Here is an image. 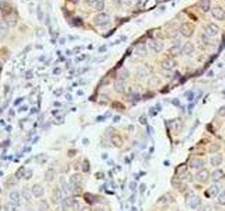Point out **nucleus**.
Wrapping results in <instances>:
<instances>
[{"instance_id": "f257e3e1", "label": "nucleus", "mask_w": 225, "mask_h": 211, "mask_svg": "<svg viewBox=\"0 0 225 211\" xmlns=\"http://www.w3.org/2000/svg\"><path fill=\"white\" fill-rule=\"evenodd\" d=\"M93 23L97 27H107L110 23V15L106 14V13H99L95 19H93Z\"/></svg>"}, {"instance_id": "f03ea898", "label": "nucleus", "mask_w": 225, "mask_h": 211, "mask_svg": "<svg viewBox=\"0 0 225 211\" xmlns=\"http://www.w3.org/2000/svg\"><path fill=\"white\" fill-rule=\"evenodd\" d=\"M65 193L62 191V189L59 186H55L54 189H52V203L54 204H59V203H62V200L65 199Z\"/></svg>"}, {"instance_id": "7ed1b4c3", "label": "nucleus", "mask_w": 225, "mask_h": 211, "mask_svg": "<svg viewBox=\"0 0 225 211\" xmlns=\"http://www.w3.org/2000/svg\"><path fill=\"white\" fill-rule=\"evenodd\" d=\"M218 33H219V27L217 24H214V23L207 24L205 28H204V34H205L207 37H217Z\"/></svg>"}, {"instance_id": "20e7f679", "label": "nucleus", "mask_w": 225, "mask_h": 211, "mask_svg": "<svg viewBox=\"0 0 225 211\" xmlns=\"http://www.w3.org/2000/svg\"><path fill=\"white\" fill-rule=\"evenodd\" d=\"M31 193H33V197H35V199H42L44 194H45V189H44L42 184L35 183L31 187Z\"/></svg>"}, {"instance_id": "39448f33", "label": "nucleus", "mask_w": 225, "mask_h": 211, "mask_svg": "<svg viewBox=\"0 0 225 211\" xmlns=\"http://www.w3.org/2000/svg\"><path fill=\"white\" fill-rule=\"evenodd\" d=\"M148 46H149V49L152 52H155V54H158V52H161L162 49H163V42H162L161 40H151L149 41V44H148Z\"/></svg>"}, {"instance_id": "423d86ee", "label": "nucleus", "mask_w": 225, "mask_h": 211, "mask_svg": "<svg viewBox=\"0 0 225 211\" xmlns=\"http://www.w3.org/2000/svg\"><path fill=\"white\" fill-rule=\"evenodd\" d=\"M194 178H196V180L200 182V183H205V182L208 180V178H210V172H208L207 169H200V170H197Z\"/></svg>"}, {"instance_id": "0eeeda50", "label": "nucleus", "mask_w": 225, "mask_h": 211, "mask_svg": "<svg viewBox=\"0 0 225 211\" xmlns=\"http://www.w3.org/2000/svg\"><path fill=\"white\" fill-rule=\"evenodd\" d=\"M9 199H10V201L14 203L15 205H20L21 204V200H23L21 191H18V190H11L9 194Z\"/></svg>"}, {"instance_id": "6e6552de", "label": "nucleus", "mask_w": 225, "mask_h": 211, "mask_svg": "<svg viewBox=\"0 0 225 211\" xmlns=\"http://www.w3.org/2000/svg\"><path fill=\"white\" fill-rule=\"evenodd\" d=\"M180 34H182L183 37H192L193 35V31H194V27H193L192 24H187V23H184V24L180 25Z\"/></svg>"}, {"instance_id": "1a4fd4ad", "label": "nucleus", "mask_w": 225, "mask_h": 211, "mask_svg": "<svg viewBox=\"0 0 225 211\" xmlns=\"http://www.w3.org/2000/svg\"><path fill=\"white\" fill-rule=\"evenodd\" d=\"M186 204H187L189 208H192V210H198V207L201 205V200H200V197L194 196V197H192V199L186 200Z\"/></svg>"}, {"instance_id": "9d476101", "label": "nucleus", "mask_w": 225, "mask_h": 211, "mask_svg": "<svg viewBox=\"0 0 225 211\" xmlns=\"http://www.w3.org/2000/svg\"><path fill=\"white\" fill-rule=\"evenodd\" d=\"M211 14H213V17L215 20H225V10L222 9V7H214V9H211Z\"/></svg>"}, {"instance_id": "9b49d317", "label": "nucleus", "mask_w": 225, "mask_h": 211, "mask_svg": "<svg viewBox=\"0 0 225 211\" xmlns=\"http://www.w3.org/2000/svg\"><path fill=\"white\" fill-rule=\"evenodd\" d=\"M149 75H151V68H148L146 65H142L137 69V77H139V79H143Z\"/></svg>"}, {"instance_id": "f8f14e48", "label": "nucleus", "mask_w": 225, "mask_h": 211, "mask_svg": "<svg viewBox=\"0 0 225 211\" xmlns=\"http://www.w3.org/2000/svg\"><path fill=\"white\" fill-rule=\"evenodd\" d=\"M193 52H194V45H193L192 42H186L184 45L182 46L180 54H183V55H186V56H192Z\"/></svg>"}, {"instance_id": "ddd939ff", "label": "nucleus", "mask_w": 225, "mask_h": 211, "mask_svg": "<svg viewBox=\"0 0 225 211\" xmlns=\"http://www.w3.org/2000/svg\"><path fill=\"white\" fill-rule=\"evenodd\" d=\"M174 65H176V62H174V59H172V58H165L163 61L161 62L162 69H165V70H172L174 68Z\"/></svg>"}, {"instance_id": "4468645a", "label": "nucleus", "mask_w": 225, "mask_h": 211, "mask_svg": "<svg viewBox=\"0 0 225 211\" xmlns=\"http://www.w3.org/2000/svg\"><path fill=\"white\" fill-rule=\"evenodd\" d=\"M211 179H213L215 183H218V182H221V180H224L225 179V173H224V170H221V169H215V170L211 173Z\"/></svg>"}, {"instance_id": "2eb2a0df", "label": "nucleus", "mask_w": 225, "mask_h": 211, "mask_svg": "<svg viewBox=\"0 0 225 211\" xmlns=\"http://www.w3.org/2000/svg\"><path fill=\"white\" fill-rule=\"evenodd\" d=\"M68 183H69V186H80L82 184V176L79 173H73L69 178Z\"/></svg>"}, {"instance_id": "dca6fc26", "label": "nucleus", "mask_w": 225, "mask_h": 211, "mask_svg": "<svg viewBox=\"0 0 225 211\" xmlns=\"http://www.w3.org/2000/svg\"><path fill=\"white\" fill-rule=\"evenodd\" d=\"M55 178H56V170H55L54 168H49L48 170L45 172V174H44V179H45V182H48V183H52V182L55 180Z\"/></svg>"}, {"instance_id": "f3484780", "label": "nucleus", "mask_w": 225, "mask_h": 211, "mask_svg": "<svg viewBox=\"0 0 225 211\" xmlns=\"http://www.w3.org/2000/svg\"><path fill=\"white\" fill-rule=\"evenodd\" d=\"M218 194H219L218 184H211V186L207 189V191H205V196L207 197H217Z\"/></svg>"}, {"instance_id": "a211bd4d", "label": "nucleus", "mask_w": 225, "mask_h": 211, "mask_svg": "<svg viewBox=\"0 0 225 211\" xmlns=\"http://www.w3.org/2000/svg\"><path fill=\"white\" fill-rule=\"evenodd\" d=\"M61 210L62 211H70L72 210V197H65L61 203Z\"/></svg>"}, {"instance_id": "6ab92c4d", "label": "nucleus", "mask_w": 225, "mask_h": 211, "mask_svg": "<svg viewBox=\"0 0 225 211\" xmlns=\"http://www.w3.org/2000/svg\"><path fill=\"white\" fill-rule=\"evenodd\" d=\"M203 166H204V160L203 159L194 158V159L190 160V168H193V169H197V170H200V169H203Z\"/></svg>"}, {"instance_id": "aec40b11", "label": "nucleus", "mask_w": 225, "mask_h": 211, "mask_svg": "<svg viewBox=\"0 0 225 211\" xmlns=\"http://www.w3.org/2000/svg\"><path fill=\"white\" fill-rule=\"evenodd\" d=\"M91 7L99 13H103L104 7H106V3H104V0H95V3L91 4Z\"/></svg>"}, {"instance_id": "412c9836", "label": "nucleus", "mask_w": 225, "mask_h": 211, "mask_svg": "<svg viewBox=\"0 0 225 211\" xmlns=\"http://www.w3.org/2000/svg\"><path fill=\"white\" fill-rule=\"evenodd\" d=\"M38 211H48L49 210V204H48V200H44V199H40L38 200Z\"/></svg>"}, {"instance_id": "4be33fe9", "label": "nucleus", "mask_w": 225, "mask_h": 211, "mask_svg": "<svg viewBox=\"0 0 225 211\" xmlns=\"http://www.w3.org/2000/svg\"><path fill=\"white\" fill-rule=\"evenodd\" d=\"M210 163H211V166H219L222 163V156L221 155H213L210 158Z\"/></svg>"}, {"instance_id": "5701e85b", "label": "nucleus", "mask_w": 225, "mask_h": 211, "mask_svg": "<svg viewBox=\"0 0 225 211\" xmlns=\"http://www.w3.org/2000/svg\"><path fill=\"white\" fill-rule=\"evenodd\" d=\"M21 197H23V200H25L27 203H30L31 201V199H33V193H31V189H23V191H21Z\"/></svg>"}, {"instance_id": "b1692460", "label": "nucleus", "mask_w": 225, "mask_h": 211, "mask_svg": "<svg viewBox=\"0 0 225 211\" xmlns=\"http://www.w3.org/2000/svg\"><path fill=\"white\" fill-rule=\"evenodd\" d=\"M128 76H130V72H128V69H125V68H121L118 72V76H117V80H122L124 82L125 79H128Z\"/></svg>"}, {"instance_id": "393cba45", "label": "nucleus", "mask_w": 225, "mask_h": 211, "mask_svg": "<svg viewBox=\"0 0 225 211\" xmlns=\"http://www.w3.org/2000/svg\"><path fill=\"white\" fill-rule=\"evenodd\" d=\"M114 90L118 93H124L125 92V85L122 80H116V83H114Z\"/></svg>"}, {"instance_id": "a878e982", "label": "nucleus", "mask_w": 225, "mask_h": 211, "mask_svg": "<svg viewBox=\"0 0 225 211\" xmlns=\"http://www.w3.org/2000/svg\"><path fill=\"white\" fill-rule=\"evenodd\" d=\"M200 9L203 10L204 13L208 11L211 9V0H200Z\"/></svg>"}, {"instance_id": "bb28decb", "label": "nucleus", "mask_w": 225, "mask_h": 211, "mask_svg": "<svg viewBox=\"0 0 225 211\" xmlns=\"http://www.w3.org/2000/svg\"><path fill=\"white\" fill-rule=\"evenodd\" d=\"M9 33V24L4 20H0V35H7Z\"/></svg>"}, {"instance_id": "cd10ccee", "label": "nucleus", "mask_w": 225, "mask_h": 211, "mask_svg": "<svg viewBox=\"0 0 225 211\" xmlns=\"http://www.w3.org/2000/svg\"><path fill=\"white\" fill-rule=\"evenodd\" d=\"M111 144L114 145V147L120 148L122 145V138L120 137V135H113L111 137Z\"/></svg>"}, {"instance_id": "c85d7f7f", "label": "nucleus", "mask_w": 225, "mask_h": 211, "mask_svg": "<svg viewBox=\"0 0 225 211\" xmlns=\"http://www.w3.org/2000/svg\"><path fill=\"white\" fill-rule=\"evenodd\" d=\"M4 21L9 24V27H14L15 24H17V17L15 15H13V14H10V15H7L6 17V20Z\"/></svg>"}, {"instance_id": "c756f323", "label": "nucleus", "mask_w": 225, "mask_h": 211, "mask_svg": "<svg viewBox=\"0 0 225 211\" xmlns=\"http://www.w3.org/2000/svg\"><path fill=\"white\" fill-rule=\"evenodd\" d=\"M59 187L62 189V191L66 194L68 191H69V183H66V180H65L64 178H61L59 179Z\"/></svg>"}, {"instance_id": "7c9ffc66", "label": "nucleus", "mask_w": 225, "mask_h": 211, "mask_svg": "<svg viewBox=\"0 0 225 211\" xmlns=\"http://www.w3.org/2000/svg\"><path fill=\"white\" fill-rule=\"evenodd\" d=\"M4 210H6V211H18V205H15L14 203L9 201V203H6V204H4Z\"/></svg>"}, {"instance_id": "2f4dec72", "label": "nucleus", "mask_w": 225, "mask_h": 211, "mask_svg": "<svg viewBox=\"0 0 225 211\" xmlns=\"http://www.w3.org/2000/svg\"><path fill=\"white\" fill-rule=\"evenodd\" d=\"M137 54L138 55H146V46L143 44H138L137 45Z\"/></svg>"}, {"instance_id": "473e14b6", "label": "nucleus", "mask_w": 225, "mask_h": 211, "mask_svg": "<svg viewBox=\"0 0 225 211\" xmlns=\"http://www.w3.org/2000/svg\"><path fill=\"white\" fill-rule=\"evenodd\" d=\"M180 51H182V46L180 45H173L169 49V52H170L172 55H177V54H180Z\"/></svg>"}, {"instance_id": "72a5a7b5", "label": "nucleus", "mask_w": 225, "mask_h": 211, "mask_svg": "<svg viewBox=\"0 0 225 211\" xmlns=\"http://www.w3.org/2000/svg\"><path fill=\"white\" fill-rule=\"evenodd\" d=\"M217 201H218L219 205H225V190L218 194V200H217Z\"/></svg>"}, {"instance_id": "f704fd0d", "label": "nucleus", "mask_w": 225, "mask_h": 211, "mask_svg": "<svg viewBox=\"0 0 225 211\" xmlns=\"http://www.w3.org/2000/svg\"><path fill=\"white\" fill-rule=\"evenodd\" d=\"M24 172H25V168H20L17 172H15L14 178L15 179H23V178H24Z\"/></svg>"}, {"instance_id": "c9c22d12", "label": "nucleus", "mask_w": 225, "mask_h": 211, "mask_svg": "<svg viewBox=\"0 0 225 211\" xmlns=\"http://www.w3.org/2000/svg\"><path fill=\"white\" fill-rule=\"evenodd\" d=\"M182 180H183V182H186V183H190V182H193V176L189 173V172H186V173L183 174Z\"/></svg>"}, {"instance_id": "e433bc0d", "label": "nucleus", "mask_w": 225, "mask_h": 211, "mask_svg": "<svg viewBox=\"0 0 225 211\" xmlns=\"http://www.w3.org/2000/svg\"><path fill=\"white\" fill-rule=\"evenodd\" d=\"M33 174H34L33 169H25V172H24V178H23V179H25V180H30V179L33 178Z\"/></svg>"}, {"instance_id": "4c0bfd02", "label": "nucleus", "mask_w": 225, "mask_h": 211, "mask_svg": "<svg viewBox=\"0 0 225 211\" xmlns=\"http://www.w3.org/2000/svg\"><path fill=\"white\" fill-rule=\"evenodd\" d=\"M72 210H80V204H79V200L72 197Z\"/></svg>"}, {"instance_id": "58836bf2", "label": "nucleus", "mask_w": 225, "mask_h": 211, "mask_svg": "<svg viewBox=\"0 0 225 211\" xmlns=\"http://www.w3.org/2000/svg\"><path fill=\"white\" fill-rule=\"evenodd\" d=\"M200 41H201V44L205 46V45H208V44H210V37H207L205 34H203V35L200 37Z\"/></svg>"}, {"instance_id": "ea45409f", "label": "nucleus", "mask_w": 225, "mask_h": 211, "mask_svg": "<svg viewBox=\"0 0 225 211\" xmlns=\"http://www.w3.org/2000/svg\"><path fill=\"white\" fill-rule=\"evenodd\" d=\"M82 170L85 172V173H87V172L90 170V163H89V160H87V159H85V160H83V166H82Z\"/></svg>"}, {"instance_id": "a19ab883", "label": "nucleus", "mask_w": 225, "mask_h": 211, "mask_svg": "<svg viewBox=\"0 0 225 211\" xmlns=\"http://www.w3.org/2000/svg\"><path fill=\"white\" fill-rule=\"evenodd\" d=\"M85 199L87 200L89 203H95V201H97V200H95L96 197H95V196H91V194H89V193H87V194H85Z\"/></svg>"}, {"instance_id": "79ce46f5", "label": "nucleus", "mask_w": 225, "mask_h": 211, "mask_svg": "<svg viewBox=\"0 0 225 211\" xmlns=\"http://www.w3.org/2000/svg\"><path fill=\"white\" fill-rule=\"evenodd\" d=\"M13 184H15V179L14 178H11V179H9V180L6 182V187H11Z\"/></svg>"}, {"instance_id": "37998d69", "label": "nucleus", "mask_w": 225, "mask_h": 211, "mask_svg": "<svg viewBox=\"0 0 225 211\" xmlns=\"http://www.w3.org/2000/svg\"><path fill=\"white\" fill-rule=\"evenodd\" d=\"M194 196H196V194H194V193H193V191H192V190H190V191H189V193H186V200H189V199H192V197H194Z\"/></svg>"}, {"instance_id": "c03bdc74", "label": "nucleus", "mask_w": 225, "mask_h": 211, "mask_svg": "<svg viewBox=\"0 0 225 211\" xmlns=\"http://www.w3.org/2000/svg\"><path fill=\"white\" fill-rule=\"evenodd\" d=\"M218 148H219V145H213V147H210V152H215Z\"/></svg>"}, {"instance_id": "a18cd8bd", "label": "nucleus", "mask_w": 225, "mask_h": 211, "mask_svg": "<svg viewBox=\"0 0 225 211\" xmlns=\"http://www.w3.org/2000/svg\"><path fill=\"white\" fill-rule=\"evenodd\" d=\"M79 211H91V208L89 207V205H85V207H80Z\"/></svg>"}, {"instance_id": "49530a36", "label": "nucleus", "mask_w": 225, "mask_h": 211, "mask_svg": "<svg viewBox=\"0 0 225 211\" xmlns=\"http://www.w3.org/2000/svg\"><path fill=\"white\" fill-rule=\"evenodd\" d=\"M38 17H40V20H42L44 14H42V10H41V7H38Z\"/></svg>"}, {"instance_id": "de8ad7c7", "label": "nucleus", "mask_w": 225, "mask_h": 211, "mask_svg": "<svg viewBox=\"0 0 225 211\" xmlns=\"http://www.w3.org/2000/svg\"><path fill=\"white\" fill-rule=\"evenodd\" d=\"M219 114H221L222 117H225V106L222 108H219Z\"/></svg>"}, {"instance_id": "09e8293b", "label": "nucleus", "mask_w": 225, "mask_h": 211, "mask_svg": "<svg viewBox=\"0 0 225 211\" xmlns=\"http://www.w3.org/2000/svg\"><path fill=\"white\" fill-rule=\"evenodd\" d=\"M113 2H114V3H120V4H121V3H127L128 0H113Z\"/></svg>"}, {"instance_id": "8fccbe9b", "label": "nucleus", "mask_w": 225, "mask_h": 211, "mask_svg": "<svg viewBox=\"0 0 225 211\" xmlns=\"http://www.w3.org/2000/svg\"><path fill=\"white\" fill-rule=\"evenodd\" d=\"M145 189H146V186H145V184H141V187H139V191H141V193H143V191H145Z\"/></svg>"}, {"instance_id": "3c124183", "label": "nucleus", "mask_w": 225, "mask_h": 211, "mask_svg": "<svg viewBox=\"0 0 225 211\" xmlns=\"http://www.w3.org/2000/svg\"><path fill=\"white\" fill-rule=\"evenodd\" d=\"M203 211H211V205H205V207L203 208Z\"/></svg>"}, {"instance_id": "603ef678", "label": "nucleus", "mask_w": 225, "mask_h": 211, "mask_svg": "<svg viewBox=\"0 0 225 211\" xmlns=\"http://www.w3.org/2000/svg\"><path fill=\"white\" fill-rule=\"evenodd\" d=\"M85 2H86V3L89 4V6H91V4L95 3V0H85Z\"/></svg>"}, {"instance_id": "864d4df0", "label": "nucleus", "mask_w": 225, "mask_h": 211, "mask_svg": "<svg viewBox=\"0 0 225 211\" xmlns=\"http://www.w3.org/2000/svg\"><path fill=\"white\" fill-rule=\"evenodd\" d=\"M2 70H3V61L0 59V73H2Z\"/></svg>"}, {"instance_id": "5fc2aeb1", "label": "nucleus", "mask_w": 225, "mask_h": 211, "mask_svg": "<svg viewBox=\"0 0 225 211\" xmlns=\"http://www.w3.org/2000/svg\"><path fill=\"white\" fill-rule=\"evenodd\" d=\"M54 73H55V75H58V73H61V69H58V68H56V69H55V70H54Z\"/></svg>"}, {"instance_id": "6e6d98bb", "label": "nucleus", "mask_w": 225, "mask_h": 211, "mask_svg": "<svg viewBox=\"0 0 225 211\" xmlns=\"http://www.w3.org/2000/svg\"><path fill=\"white\" fill-rule=\"evenodd\" d=\"M120 121V116H116L114 117V122H118Z\"/></svg>"}, {"instance_id": "4d7b16f0", "label": "nucleus", "mask_w": 225, "mask_h": 211, "mask_svg": "<svg viewBox=\"0 0 225 211\" xmlns=\"http://www.w3.org/2000/svg\"><path fill=\"white\" fill-rule=\"evenodd\" d=\"M95 211H107V210H104V208H103V207H99V208H96V210H95Z\"/></svg>"}, {"instance_id": "13d9d810", "label": "nucleus", "mask_w": 225, "mask_h": 211, "mask_svg": "<svg viewBox=\"0 0 225 211\" xmlns=\"http://www.w3.org/2000/svg\"><path fill=\"white\" fill-rule=\"evenodd\" d=\"M139 121L142 122V124H145V122H146V121H145V117H141V118H139Z\"/></svg>"}, {"instance_id": "bf43d9fd", "label": "nucleus", "mask_w": 225, "mask_h": 211, "mask_svg": "<svg viewBox=\"0 0 225 211\" xmlns=\"http://www.w3.org/2000/svg\"><path fill=\"white\" fill-rule=\"evenodd\" d=\"M130 187H131V190H135V183H131Z\"/></svg>"}, {"instance_id": "052dcab7", "label": "nucleus", "mask_w": 225, "mask_h": 211, "mask_svg": "<svg viewBox=\"0 0 225 211\" xmlns=\"http://www.w3.org/2000/svg\"><path fill=\"white\" fill-rule=\"evenodd\" d=\"M61 93H62V90H55V95H56V96H59Z\"/></svg>"}, {"instance_id": "680f3d73", "label": "nucleus", "mask_w": 225, "mask_h": 211, "mask_svg": "<svg viewBox=\"0 0 225 211\" xmlns=\"http://www.w3.org/2000/svg\"><path fill=\"white\" fill-rule=\"evenodd\" d=\"M155 114H156V111L153 108H151V116H155Z\"/></svg>"}, {"instance_id": "e2e57ef3", "label": "nucleus", "mask_w": 225, "mask_h": 211, "mask_svg": "<svg viewBox=\"0 0 225 211\" xmlns=\"http://www.w3.org/2000/svg\"><path fill=\"white\" fill-rule=\"evenodd\" d=\"M2 208H3V205H2V203H0V211H2Z\"/></svg>"}, {"instance_id": "0e129e2a", "label": "nucleus", "mask_w": 225, "mask_h": 211, "mask_svg": "<svg viewBox=\"0 0 225 211\" xmlns=\"http://www.w3.org/2000/svg\"><path fill=\"white\" fill-rule=\"evenodd\" d=\"M131 211H137V208H132V210H131Z\"/></svg>"}]
</instances>
